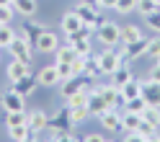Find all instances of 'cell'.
I'll use <instances>...</instances> for the list:
<instances>
[{
  "instance_id": "ab89813d",
  "label": "cell",
  "mask_w": 160,
  "mask_h": 142,
  "mask_svg": "<svg viewBox=\"0 0 160 142\" xmlns=\"http://www.w3.org/2000/svg\"><path fill=\"white\" fill-rule=\"evenodd\" d=\"M145 23L152 28V31H158V34H160V8H158L155 13H147V16H145Z\"/></svg>"
},
{
  "instance_id": "83f0119b",
  "label": "cell",
  "mask_w": 160,
  "mask_h": 142,
  "mask_svg": "<svg viewBox=\"0 0 160 142\" xmlns=\"http://www.w3.org/2000/svg\"><path fill=\"white\" fill-rule=\"evenodd\" d=\"M83 75H88V78H96V75H101L98 54H88V57H85V67H83Z\"/></svg>"
},
{
  "instance_id": "52a82bcc",
  "label": "cell",
  "mask_w": 160,
  "mask_h": 142,
  "mask_svg": "<svg viewBox=\"0 0 160 142\" xmlns=\"http://www.w3.org/2000/svg\"><path fill=\"white\" fill-rule=\"evenodd\" d=\"M111 106H108V101L103 98V93L101 90H91L88 93V111H91L93 116H101L103 111H108Z\"/></svg>"
},
{
  "instance_id": "7a4b0ae2",
  "label": "cell",
  "mask_w": 160,
  "mask_h": 142,
  "mask_svg": "<svg viewBox=\"0 0 160 142\" xmlns=\"http://www.w3.org/2000/svg\"><path fill=\"white\" fill-rule=\"evenodd\" d=\"M98 65H101V75H111L119 65H124V54L108 47V49H103L98 54Z\"/></svg>"
},
{
  "instance_id": "836d02e7",
  "label": "cell",
  "mask_w": 160,
  "mask_h": 142,
  "mask_svg": "<svg viewBox=\"0 0 160 142\" xmlns=\"http://www.w3.org/2000/svg\"><path fill=\"white\" fill-rule=\"evenodd\" d=\"M88 93H91L88 88L78 90L75 96H70V98H67V106H88Z\"/></svg>"
},
{
  "instance_id": "e575fe53",
  "label": "cell",
  "mask_w": 160,
  "mask_h": 142,
  "mask_svg": "<svg viewBox=\"0 0 160 142\" xmlns=\"http://www.w3.org/2000/svg\"><path fill=\"white\" fill-rule=\"evenodd\" d=\"M13 16H16V8H13V3H8V5H0V26L11 23V21H13Z\"/></svg>"
},
{
  "instance_id": "bcb514c9",
  "label": "cell",
  "mask_w": 160,
  "mask_h": 142,
  "mask_svg": "<svg viewBox=\"0 0 160 142\" xmlns=\"http://www.w3.org/2000/svg\"><path fill=\"white\" fill-rule=\"evenodd\" d=\"M155 3H158V5H160V0H155Z\"/></svg>"
},
{
  "instance_id": "cb8c5ba5",
  "label": "cell",
  "mask_w": 160,
  "mask_h": 142,
  "mask_svg": "<svg viewBox=\"0 0 160 142\" xmlns=\"http://www.w3.org/2000/svg\"><path fill=\"white\" fill-rule=\"evenodd\" d=\"M78 57V52H75V47L72 44H59L57 49H54V62H72V59Z\"/></svg>"
},
{
  "instance_id": "5b68a950",
  "label": "cell",
  "mask_w": 160,
  "mask_h": 142,
  "mask_svg": "<svg viewBox=\"0 0 160 142\" xmlns=\"http://www.w3.org/2000/svg\"><path fill=\"white\" fill-rule=\"evenodd\" d=\"M75 13L80 16V21H83L85 26H93V28L103 21V18H101V13H98V8H96V5H88V3H78Z\"/></svg>"
},
{
  "instance_id": "f546056e",
  "label": "cell",
  "mask_w": 160,
  "mask_h": 142,
  "mask_svg": "<svg viewBox=\"0 0 160 142\" xmlns=\"http://www.w3.org/2000/svg\"><path fill=\"white\" fill-rule=\"evenodd\" d=\"M16 39V31L11 28V23H5V26H0V49H8L11 47V42Z\"/></svg>"
},
{
  "instance_id": "484cf974",
  "label": "cell",
  "mask_w": 160,
  "mask_h": 142,
  "mask_svg": "<svg viewBox=\"0 0 160 142\" xmlns=\"http://www.w3.org/2000/svg\"><path fill=\"white\" fill-rule=\"evenodd\" d=\"M137 39H142V31H139L137 23H127V26H122V44L137 42Z\"/></svg>"
},
{
  "instance_id": "2e32d148",
  "label": "cell",
  "mask_w": 160,
  "mask_h": 142,
  "mask_svg": "<svg viewBox=\"0 0 160 142\" xmlns=\"http://www.w3.org/2000/svg\"><path fill=\"white\" fill-rule=\"evenodd\" d=\"M98 90L103 93V98L108 101V106H111V109H119V104H124V98H122V93H119V88L114 83L111 85H101Z\"/></svg>"
},
{
  "instance_id": "d590c367",
  "label": "cell",
  "mask_w": 160,
  "mask_h": 142,
  "mask_svg": "<svg viewBox=\"0 0 160 142\" xmlns=\"http://www.w3.org/2000/svg\"><path fill=\"white\" fill-rule=\"evenodd\" d=\"M158 3L155 0H137V11H139V16H147V13H155L158 11Z\"/></svg>"
},
{
  "instance_id": "6da1fadb",
  "label": "cell",
  "mask_w": 160,
  "mask_h": 142,
  "mask_svg": "<svg viewBox=\"0 0 160 142\" xmlns=\"http://www.w3.org/2000/svg\"><path fill=\"white\" fill-rule=\"evenodd\" d=\"M96 34H98V42L103 47H116L122 42V26L114 21H101L96 26Z\"/></svg>"
},
{
  "instance_id": "9c48e42d",
  "label": "cell",
  "mask_w": 160,
  "mask_h": 142,
  "mask_svg": "<svg viewBox=\"0 0 160 142\" xmlns=\"http://www.w3.org/2000/svg\"><path fill=\"white\" fill-rule=\"evenodd\" d=\"M142 98L147 101L150 106H160V83L145 78L142 80Z\"/></svg>"
},
{
  "instance_id": "7402d4cb",
  "label": "cell",
  "mask_w": 160,
  "mask_h": 142,
  "mask_svg": "<svg viewBox=\"0 0 160 142\" xmlns=\"http://www.w3.org/2000/svg\"><path fill=\"white\" fill-rule=\"evenodd\" d=\"M139 121H142V114H137V111H124L122 114V129L134 132V129H139Z\"/></svg>"
},
{
  "instance_id": "ee69618b",
  "label": "cell",
  "mask_w": 160,
  "mask_h": 142,
  "mask_svg": "<svg viewBox=\"0 0 160 142\" xmlns=\"http://www.w3.org/2000/svg\"><path fill=\"white\" fill-rule=\"evenodd\" d=\"M80 3H88V5H96L98 8V0H80Z\"/></svg>"
},
{
  "instance_id": "44dd1931",
  "label": "cell",
  "mask_w": 160,
  "mask_h": 142,
  "mask_svg": "<svg viewBox=\"0 0 160 142\" xmlns=\"http://www.w3.org/2000/svg\"><path fill=\"white\" fill-rule=\"evenodd\" d=\"M80 26H83V21H80V16H78L75 11H67V13L62 16V31H65V34L78 31Z\"/></svg>"
},
{
  "instance_id": "74e56055",
  "label": "cell",
  "mask_w": 160,
  "mask_h": 142,
  "mask_svg": "<svg viewBox=\"0 0 160 142\" xmlns=\"http://www.w3.org/2000/svg\"><path fill=\"white\" fill-rule=\"evenodd\" d=\"M145 54H147V57H152V59L160 57V36L147 39V52H145Z\"/></svg>"
},
{
  "instance_id": "1f68e13d",
  "label": "cell",
  "mask_w": 160,
  "mask_h": 142,
  "mask_svg": "<svg viewBox=\"0 0 160 142\" xmlns=\"http://www.w3.org/2000/svg\"><path fill=\"white\" fill-rule=\"evenodd\" d=\"M57 65V75H59V83H65V80H70L75 75V70H72V62H54Z\"/></svg>"
},
{
  "instance_id": "9a60e30c",
  "label": "cell",
  "mask_w": 160,
  "mask_h": 142,
  "mask_svg": "<svg viewBox=\"0 0 160 142\" xmlns=\"http://www.w3.org/2000/svg\"><path fill=\"white\" fill-rule=\"evenodd\" d=\"M8 129V137L16 139V142H28V139H34L36 134L31 129H28V124H18V127H5Z\"/></svg>"
},
{
  "instance_id": "4316f807",
  "label": "cell",
  "mask_w": 160,
  "mask_h": 142,
  "mask_svg": "<svg viewBox=\"0 0 160 142\" xmlns=\"http://www.w3.org/2000/svg\"><path fill=\"white\" fill-rule=\"evenodd\" d=\"M28 121V111H5V127H18Z\"/></svg>"
},
{
  "instance_id": "f35d334b",
  "label": "cell",
  "mask_w": 160,
  "mask_h": 142,
  "mask_svg": "<svg viewBox=\"0 0 160 142\" xmlns=\"http://www.w3.org/2000/svg\"><path fill=\"white\" fill-rule=\"evenodd\" d=\"M72 47H75V52H78L80 57H88V54H91V39H78V42H72Z\"/></svg>"
},
{
  "instance_id": "d4e9b609",
  "label": "cell",
  "mask_w": 160,
  "mask_h": 142,
  "mask_svg": "<svg viewBox=\"0 0 160 142\" xmlns=\"http://www.w3.org/2000/svg\"><path fill=\"white\" fill-rule=\"evenodd\" d=\"M42 31H44V26H42V23H34V21H28V23L23 26V34H21V36L26 39V42H31V44L36 47V39L42 36Z\"/></svg>"
},
{
  "instance_id": "8d00e7d4",
  "label": "cell",
  "mask_w": 160,
  "mask_h": 142,
  "mask_svg": "<svg viewBox=\"0 0 160 142\" xmlns=\"http://www.w3.org/2000/svg\"><path fill=\"white\" fill-rule=\"evenodd\" d=\"M114 11H119L122 16H127V13L137 11V0H119V3L114 5Z\"/></svg>"
},
{
  "instance_id": "d6986e66",
  "label": "cell",
  "mask_w": 160,
  "mask_h": 142,
  "mask_svg": "<svg viewBox=\"0 0 160 142\" xmlns=\"http://www.w3.org/2000/svg\"><path fill=\"white\" fill-rule=\"evenodd\" d=\"M119 93H122V98H124V101H129V98H137V96H142V83L132 78L129 83H124L122 88H119Z\"/></svg>"
},
{
  "instance_id": "d6a6232c",
  "label": "cell",
  "mask_w": 160,
  "mask_h": 142,
  "mask_svg": "<svg viewBox=\"0 0 160 142\" xmlns=\"http://www.w3.org/2000/svg\"><path fill=\"white\" fill-rule=\"evenodd\" d=\"M124 106H127V111H137V114H142V111L150 106L147 101L142 98V96H137V98H129V101H124Z\"/></svg>"
},
{
  "instance_id": "7bdbcfd3",
  "label": "cell",
  "mask_w": 160,
  "mask_h": 142,
  "mask_svg": "<svg viewBox=\"0 0 160 142\" xmlns=\"http://www.w3.org/2000/svg\"><path fill=\"white\" fill-rule=\"evenodd\" d=\"M85 142H103V134H88Z\"/></svg>"
},
{
  "instance_id": "f1b7e54d",
  "label": "cell",
  "mask_w": 160,
  "mask_h": 142,
  "mask_svg": "<svg viewBox=\"0 0 160 142\" xmlns=\"http://www.w3.org/2000/svg\"><path fill=\"white\" fill-rule=\"evenodd\" d=\"M67 111H70V119H72L75 124H80V121H85L88 116H91L88 106H67Z\"/></svg>"
},
{
  "instance_id": "5bb4252c",
  "label": "cell",
  "mask_w": 160,
  "mask_h": 142,
  "mask_svg": "<svg viewBox=\"0 0 160 142\" xmlns=\"http://www.w3.org/2000/svg\"><path fill=\"white\" fill-rule=\"evenodd\" d=\"M28 67H31L28 62H21V59H11V65H8V80H11V83H16V80L26 78L28 73H31Z\"/></svg>"
},
{
  "instance_id": "3957f363",
  "label": "cell",
  "mask_w": 160,
  "mask_h": 142,
  "mask_svg": "<svg viewBox=\"0 0 160 142\" xmlns=\"http://www.w3.org/2000/svg\"><path fill=\"white\" fill-rule=\"evenodd\" d=\"M8 52H11L13 59H21V62H28L31 65V57H34V44L31 42H26L23 36H16L11 47H8Z\"/></svg>"
},
{
  "instance_id": "30bf717a",
  "label": "cell",
  "mask_w": 160,
  "mask_h": 142,
  "mask_svg": "<svg viewBox=\"0 0 160 142\" xmlns=\"http://www.w3.org/2000/svg\"><path fill=\"white\" fill-rule=\"evenodd\" d=\"M59 47V39H57V34H52V31H42V36L36 39V49L39 52H44V54H54V49Z\"/></svg>"
},
{
  "instance_id": "ba28073f",
  "label": "cell",
  "mask_w": 160,
  "mask_h": 142,
  "mask_svg": "<svg viewBox=\"0 0 160 142\" xmlns=\"http://www.w3.org/2000/svg\"><path fill=\"white\" fill-rule=\"evenodd\" d=\"M145 52H147V39H145V36H142V39H137V42H129V44H124V49H122L124 62H132V59L142 57Z\"/></svg>"
},
{
  "instance_id": "7dc6e473",
  "label": "cell",
  "mask_w": 160,
  "mask_h": 142,
  "mask_svg": "<svg viewBox=\"0 0 160 142\" xmlns=\"http://www.w3.org/2000/svg\"><path fill=\"white\" fill-rule=\"evenodd\" d=\"M155 62H160V57H158V59H155Z\"/></svg>"
},
{
  "instance_id": "7c38bea8",
  "label": "cell",
  "mask_w": 160,
  "mask_h": 142,
  "mask_svg": "<svg viewBox=\"0 0 160 142\" xmlns=\"http://www.w3.org/2000/svg\"><path fill=\"white\" fill-rule=\"evenodd\" d=\"M36 80H39V85H42V88H54V85L59 83L57 65H47V67H42V70L36 73Z\"/></svg>"
},
{
  "instance_id": "ac0fdd59",
  "label": "cell",
  "mask_w": 160,
  "mask_h": 142,
  "mask_svg": "<svg viewBox=\"0 0 160 142\" xmlns=\"http://www.w3.org/2000/svg\"><path fill=\"white\" fill-rule=\"evenodd\" d=\"M36 85H39V80H36L31 73H28L26 78H21V80H16V83H13V88H16L21 96H28V93H34V90H36Z\"/></svg>"
},
{
  "instance_id": "f6af8a7d",
  "label": "cell",
  "mask_w": 160,
  "mask_h": 142,
  "mask_svg": "<svg viewBox=\"0 0 160 142\" xmlns=\"http://www.w3.org/2000/svg\"><path fill=\"white\" fill-rule=\"evenodd\" d=\"M8 3H13V0H0V5H8Z\"/></svg>"
},
{
  "instance_id": "ffe728a7",
  "label": "cell",
  "mask_w": 160,
  "mask_h": 142,
  "mask_svg": "<svg viewBox=\"0 0 160 142\" xmlns=\"http://www.w3.org/2000/svg\"><path fill=\"white\" fill-rule=\"evenodd\" d=\"M132 78H134V75H132V70H129V67H127V62H124V65H119L114 73H111V83H114L116 88H122V85H124V83H129Z\"/></svg>"
},
{
  "instance_id": "4dcf8cb0",
  "label": "cell",
  "mask_w": 160,
  "mask_h": 142,
  "mask_svg": "<svg viewBox=\"0 0 160 142\" xmlns=\"http://www.w3.org/2000/svg\"><path fill=\"white\" fill-rule=\"evenodd\" d=\"M142 119H147L152 127L160 129V106H147V109L142 111Z\"/></svg>"
},
{
  "instance_id": "8992f818",
  "label": "cell",
  "mask_w": 160,
  "mask_h": 142,
  "mask_svg": "<svg viewBox=\"0 0 160 142\" xmlns=\"http://www.w3.org/2000/svg\"><path fill=\"white\" fill-rule=\"evenodd\" d=\"M23 98H26V96H21L16 88H11V90H5V93H3L0 104H3L5 111H23V109H26V106H23Z\"/></svg>"
},
{
  "instance_id": "e0dca14e",
  "label": "cell",
  "mask_w": 160,
  "mask_h": 142,
  "mask_svg": "<svg viewBox=\"0 0 160 142\" xmlns=\"http://www.w3.org/2000/svg\"><path fill=\"white\" fill-rule=\"evenodd\" d=\"M83 88H88V85L83 83V80H80V75H72L70 80H65V83H62V98L67 101L70 96H75L78 90H83Z\"/></svg>"
},
{
  "instance_id": "60d3db41",
  "label": "cell",
  "mask_w": 160,
  "mask_h": 142,
  "mask_svg": "<svg viewBox=\"0 0 160 142\" xmlns=\"http://www.w3.org/2000/svg\"><path fill=\"white\" fill-rule=\"evenodd\" d=\"M150 80H155V83H160V62H155L152 67H150V75H147Z\"/></svg>"
},
{
  "instance_id": "603a6c76",
  "label": "cell",
  "mask_w": 160,
  "mask_h": 142,
  "mask_svg": "<svg viewBox=\"0 0 160 142\" xmlns=\"http://www.w3.org/2000/svg\"><path fill=\"white\" fill-rule=\"evenodd\" d=\"M13 8H16L18 16L31 18V16L36 13V0H13Z\"/></svg>"
},
{
  "instance_id": "b9f144b4",
  "label": "cell",
  "mask_w": 160,
  "mask_h": 142,
  "mask_svg": "<svg viewBox=\"0 0 160 142\" xmlns=\"http://www.w3.org/2000/svg\"><path fill=\"white\" fill-rule=\"evenodd\" d=\"M119 0H98V8H114Z\"/></svg>"
},
{
  "instance_id": "277c9868",
  "label": "cell",
  "mask_w": 160,
  "mask_h": 142,
  "mask_svg": "<svg viewBox=\"0 0 160 142\" xmlns=\"http://www.w3.org/2000/svg\"><path fill=\"white\" fill-rule=\"evenodd\" d=\"M72 127H75V121L70 119V111L67 109H62V114H59L54 121H49V124H47V129L52 132V139H62V134L70 132Z\"/></svg>"
},
{
  "instance_id": "4fadbf2b",
  "label": "cell",
  "mask_w": 160,
  "mask_h": 142,
  "mask_svg": "<svg viewBox=\"0 0 160 142\" xmlns=\"http://www.w3.org/2000/svg\"><path fill=\"white\" fill-rule=\"evenodd\" d=\"M28 129L34 132V134H39V132H44L47 129V124H49V116L44 114L42 109H36V111H28Z\"/></svg>"
},
{
  "instance_id": "8fae6325",
  "label": "cell",
  "mask_w": 160,
  "mask_h": 142,
  "mask_svg": "<svg viewBox=\"0 0 160 142\" xmlns=\"http://www.w3.org/2000/svg\"><path fill=\"white\" fill-rule=\"evenodd\" d=\"M103 129H111V132H122V114H119V109H108L103 111L101 116H98Z\"/></svg>"
}]
</instances>
